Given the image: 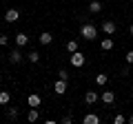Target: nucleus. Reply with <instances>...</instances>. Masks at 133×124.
Wrapping results in <instances>:
<instances>
[{"label":"nucleus","mask_w":133,"mask_h":124,"mask_svg":"<svg viewBox=\"0 0 133 124\" xmlns=\"http://www.w3.org/2000/svg\"><path fill=\"white\" fill-rule=\"evenodd\" d=\"M80 36H82L84 40H95V38H98V29H95L93 24L84 22V24L80 27Z\"/></svg>","instance_id":"nucleus-1"},{"label":"nucleus","mask_w":133,"mask_h":124,"mask_svg":"<svg viewBox=\"0 0 133 124\" xmlns=\"http://www.w3.org/2000/svg\"><path fill=\"white\" fill-rule=\"evenodd\" d=\"M69 62H71V67L80 69V67H84V62H87V58L82 56L80 51H73V53H71V58H69Z\"/></svg>","instance_id":"nucleus-2"},{"label":"nucleus","mask_w":133,"mask_h":124,"mask_svg":"<svg viewBox=\"0 0 133 124\" xmlns=\"http://www.w3.org/2000/svg\"><path fill=\"white\" fill-rule=\"evenodd\" d=\"M115 29H118V27H115L113 20H104V22H102V31H104L107 36H113V33H115Z\"/></svg>","instance_id":"nucleus-3"},{"label":"nucleus","mask_w":133,"mask_h":124,"mask_svg":"<svg viewBox=\"0 0 133 124\" xmlns=\"http://www.w3.org/2000/svg\"><path fill=\"white\" fill-rule=\"evenodd\" d=\"M53 91H56L58 95H64L66 93V80H60V78H58L56 84H53Z\"/></svg>","instance_id":"nucleus-4"},{"label":"nucleus","mask_w":133,"mask_h":124,"mask_svg":"<svg viewBox=\"0 0 133 124\" xmlns=\"http://www.w3.org/2000/svg\"><path fill=\"white\" fill-rule=\"evenodd\" d=\"M5 20H7V22H18V20H20V11L18 9H9L5 13Z\"/></svg>","instance_id":"nucleus-5"},{"label":"nucleus","mask_w":133,"mask_h":124,"mask_svg":"<svg viewBox=\"0 0 133 124\" xmlns=\"http://www.w3.org/2000/svg\"><path fill=\"white\" fill-rule=\"evenodd\" d=\"M82 122H84V124H100V115H95V113H87L84 118H82Z\"/></svg>","instance_id":"nucleus-6"},{"label":"nucleus","mask_w":133,"mask_h":124,"mask_svg":"<svg viewBox=\"0 0 133 124\" xmlns=\"http://www.w3.org/2000/svg\"><path fill=\"white\" fill-rule=\"evenodd\" d=\"M100 98H102V102H104V104H113V102H115V93H113V91H104Z\"/></svg>","instance_id":"nucleus-7"},{"label":"nucleus","mask_w":133,"mask_h":124,"mask_svg":"<svg viewBox=\"0 0 133 124\" xmlns=\"http://www.w3.org/2000/svg\"><path fill=\"white\" fill-rule=\"evenodd\" d=\"M84 102H87V104H95V102H98V93H95V91H87V93H84Z\"/></svg>","instance_id":"nucleus-8"},{"label":"nucleus","mask_w":133,"mask_h":124,"mask_svg":"<svg viewBox=\"0 0 133 124\" xmlns=\"http://www.w3.org/2000/svg\"><path fill=\"white\" fill-rule=\"evenodd\" d=\"M40 102H42V98H40L38 93H31V95L27 98V104L29 106H40Z\"/></svg>","instance_id":"nucleus-9"},{"label":"nucleus","mask_w":133,"mask_h":124,"mask_svg":"<svg viewBox=\"0 0 133 124\" xmlns=\"http://www.w3.org/2000/svg\"><path fill=\"white\" fill-rule=\"evenodd\" d=\"M9 60L14 62V64H18V62H22V53H20V47H18V49H14V51L9 53Z\"/></svg>","instance_id":"nucleus-10"},{"label":"nucleus","mask_w":133,"mask_h":124,"mask_svg":"<svg viewBox=\"0 0 133 124\" xmlns=\"http://www.w3.org/2000/svg\"><path fill=\"white\" fill-rule=\"evenodd\" d=\"M38 118H40V111H38V106H31V111L27 113V120H29V122H38Z\"/></svg>","instance_id":"nucleus-11"},{"label":"nucleus","mask_w":133,"mask_h":124,"mask_svg":"<svg viewBox=\"0 0 133 124\" xmlns=\"http://www.w3.org/2000/svg\"><path fill=\"white\" fill-rule=\"evenodd\" d=\"M100 47L104 49V51H111V49H113V38H102V42H100Z\"/></svg>","instance_id":"nucleus-12"},{"label":"nucleus","mask_w":133,"mask_h":124,"mask_svg":"<svg viewBox=\"0 0 133 124\" xmlns=\"http://www.w3.org/2000/svg\"><path fill=\"white\" fill-rule=\"evenodd\" d=\"M27 42H29V36L20 31V33L16 36V44H18V47H24V44H27Z\"/></svg>","instance_id":"nucleus-13"},{"label":"nucleus","mask_w":133,"mask_h":124,"mask_svg":"<svg viewBox=\"0 0 133 124\" xmlns=\"http://www.w3.org/2000/svg\"><path fill=\"white\" fill-rule=\"evenodd\" d=\"M40 44H51V40H53V36L49 33V31H42V33H40Z\"/></svg>","instance_id":"nucleus-14"},{"label":"nucleus","mask_w":133,"mask_h":124,"mask_svg":"<svg viewBox=\"0 0 133 124\" xmlns=\"http://www.w3.org/2000/svg\"><path fill=\"white\" fill-rule=\"evenodd\" d=\"M9 100H11V93H9V91H0V104L7 106V104H9Z\"/></svg>","instance_id":"nucleus-15"},{"label":"nucleus","mask_w":133,"mask_h":124,"mask_svg":"<svg viewBox=\"0 0 133 124\" xmlns=\"http://www.w3.org/2000/svg\"><path fill=\"white\" fill-rule=\"evenodd\" d=\"M89 11H91V13H100V11H102V2H98V0H93V2L89 5Z\"/></svg>","instance_id":"nucleus-16"},{"label":"nucleus","mask_w":133,"mask_h":124,"mask_svg":"<svg viewBox=\"0 0 133 124\" xmlns=\"http://www.w3.org/2000/svg\"><path fill=\"white\" fill-rule=\"evenodd\" d=\"M27 58H29V62H33V64H38V62H40V53L38 51H29Z\"/></svg>","instance_id":"nucleus-17"},{"label":"nucleus","mask_w":133,"mask_h":124,"mask_svg":"<svg viewBox=\"0 0 133 124\" xmlns=\"http://www.w3.org/2000/svg\"><path fill=\"white\" fill-rule=\"evenodd\" d=\"M107 80H109V75H107V73H98V75H95V84H107Z\"/></svg>","instance_id":"nucleus-18"},{"label":"nucleus","mask_w":133,"mask_h":124,"mask_svg":"<svg viewBox=\"0 0 133 124\" xmlns=\"http://www.w3.org/2000/svg\"><path fill=\"white\" fill-rule=\"evenodd\" d=\"M66 51H69V53L78 51V40H69V42H66Z\"/></svg>","instance_id":"nucleus-19"},{"label":"nucleus","mask_w":133,"mask_h":124,"mask_svg":"<svg viewBox=\"0 0 133 124\" xmlns=\"http://www.w3.org/2000/svg\"><path fill=\"white\" fill-rule=\"evenodd\" d=\"M7 118H9L11 122H14V120H18V109H9V111H7Z\"/></svg>","instance_id":"nucleus-20"},{"label":"nucleus","mask_w":133,"mask_h":124,"mask_svg":"<svg viewBox=\"0 0 133 124\" xmlns=\"http://www.w3.org/2000/svg\"><path fill=\"white\" fill-rule=\"evenodd\" d=\"M58 78H60V80H69V71H66V69H60V71H58Z\"/></svg>","instance_id":"nucleus-21"},{"label":"nucleus","mask_w":133,"mask_h":124,"mask_svg":"<svg viewBox=\"0 0 133 124\" xmlns=\"http://www.w3.org/2000/svg\"><path fill=\"white\" fill-rule=\"evenodd\" d=\"M124 122H127L124 115H115V118H113V124H124Z\"/></svg>","instance_id":"nucleus-22"},{"label":"nucleus","mask_w":133,"mask_h":124,"mask_svg":"<svg viewBox=\"0 0 133 124\" xmlns=\"http://www.w3.org/2000/svg\"><path fill=\"white\" fill-rule=\"evenodd\" d=\"M7 44H9V36H0V47H7Z\"/></svg>","instance_id":"nucleus-23"},{"label":"nucleus","mask_w":133,"mask_h":124,"mask_svg":"<svg viewBox=\"0 0 133 124\" xmlns=\"http://www.w3.org/2000/svg\"><path fill=\"white\" fill-rule=\"evenodd\" d=\"M60 122H62V124H73V118H71V115H64Z\"/></svg>","instance_id":"nucleus-24"},{"label":"nucleus","mask_w":133,"mask_h":124,"mask_svg":"<svg viewBox=\"0 0 133 124\" xmlns=\"http://www.w3.org/2000/svg\"><path fill=\"white\" fill-rule=\"evenodd\" d=\"M124 58H127V64H133V51H127Z\"/></svg>","instance_id":"nucleus-25"},{"label":"nucleus","mask_w":133,"mask_h":124,"mask_svg":"<svg viewBox=\"0 0 133 124\" xmlns=\"http://www.w3.org/2000/svg\"><path fill=\"white\" fill-rule=\"evenodd\" d=\"M127 122H129V124H133V115H129V118H127Z\"/></svg>","instance_id":"nucleus-26"},{"label":"nucleus","mask_w":133,"mask_h":124,"mask_svg":"<svg viewBox=\"0 0 133 124\" xmlns=\"http://www.w3.org/2000/svg\"><path fill=\"white\" fill-rule=\"evenodd\" d=\"M131 36H133V24H131Z\"/></svg>","instance_id":"nucleus-27"},{"label":"nucleus","mask_w":133,"mask_h":124,"mask_svg":"<svg viewBox=\"0 0 133 124\" xmlns=\"http://www.w3.org/2000/svg\"><path fill=\"white\" fill-rule=\"evenodd\" d=\"M0 2H5V0H0Z\"/></svg>","instance_id":"nucleus-28"}]
</instances>
